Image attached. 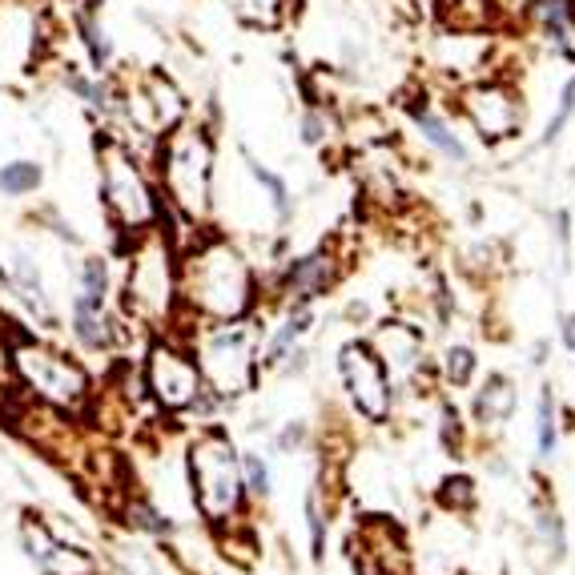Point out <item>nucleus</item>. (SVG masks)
<instances>
[{"label":"nucleus","instance_id":"nucleus-42","mask_svg":"<svg viewBox=\"0 0 575 575\" xmlns=\"http://www.w3.org/2000/svg\"><path fill=\"white\" fill-rule=\"evenodd\" d=\"M0 290H9V270H4V262H0Z\"/></svg>","mask_w":575,"mask_h":575},{"label":"nucleus","instance_id":"nucleus-38","mask_svg":"<svg viewBox=\"0 0 575 575\" xmlns=\"http://www.w3.org/2000/svg\"><path fill=\"white\" fill-rule=\"evenodd\" d=\"M552 234H555V242H560V262L567 266V254H572V213L567 210L552 213Z\"/></svg>","mask_w":575,"mask_h":575},{"label":"nucleus","instance_id":"nucleus-12","mask_svg":"<svg viewBox=\"0 0 575 575\" xmlns=\"http://www.w3.org/2000/svg\"><path fill=\"white\" fill-rule=\"evenodd\" d=\"M342 274H346L342 254L322 242V246L283 262L278 283H274V298H278L283 310H290V306H314L318 298H327V294L342 283Z\"/></svg>","mask_w":575,"mask_h":575},{"label":"nucleus","instance_id":"nucleus-2","mask_svg":"<svg viewBox=\"0 0 575 575\" xmlns=\"http://www.w3.org/2000/svg\"><path fill=\"white\" fill-rule=\"evenodd\" d=\"M186 479H189V504L201 516L210 531L234 528L246 519L250 495L242 483V463L237 446L222 423L201 427L186 446Z\"/></svg>","mask_w":575,"mask_h":575},{"label":"nucleus","instance_id":"nucleus-26","mask_svg":"<svg viewBox=\"0 0 575 575\" xmlns=\"http://www.w3.org/2000/svg\"><path fill=\"white\" fill-rule=\"evenodd\" d=\"M443 24L455 33H479L491 24V4L487 0H439Z\"/></svg>","mask_w":575,"mask_h":575},{"label":"nucleus","instance_id":"nucleus-30","mask_svg":"<svg viewBox=\"0 0 575 575\" xmlns=\"http://www.w3.org/2000/svg\"><path fill=\"white\" fill-rule=\"evenodd\" d=\"M77 33H81L85 48H89V60H93V69H97V73H106V69H109V60H113V48H109L106 29L97 24V12H93V9L77 12Z\"/></svg>","mask_w":575,"mask_h":575},{"label":"nucleus","instance_id":"nucleus-17","mask_svg":"<svg viewBox=\"0 0 575 575\" xmlns=\"http://www.w3.org/2000/svg\"><path fill=\"white\" fill-rule=\"evenodd\" d=\"M121 519H125V528L130 531L150 535V540H169V535L177 531L174 516L162 511L153 499H145L142 491H125V499H121Z\"/></svg>","mask_w":575,"mask_h":575},{"label":"nucleus","instance_id":"nucleus-27","mask_svg":"<svg viewBox=\"0 0 575 575\" xmlns=\"http://www.w3.org/2000/svg\"><path fill=\"white\" fill-rule=\"evenodd\" d=\"M246 169H250V177H254V181H258L262 189H266V198H270V210H274V218H278V222H290L294 218V201H290V186H286L283 177L278 174H270V169H266V165L258 162V157H250L246 153Z\"/></svg>","mask_w":575,"mask_h":575},{"label":"nucleus","instance_id":"nucleus-24","mask_svg":"<svg viewBox=\"0 0 575 575\" xmlns=\"http://www.w3.org/2000/svg\"><path fill=\"white\" fill-rule=\"evenodd\" d=\"M535 451L540 458H552L560 451V395L552 390V383L540 390V402H535Z\"/></svg>","mask_w":575,"mask_h":575},{"label":"nucleus","instance_id":"nucleus-31","mask_svg":"<svg viewBox=\"0 0 575 575\" xmlns=\"http://www.w3.org/2000/svg\"><path fill=\"white\" fill-rule=\"evenodd\" d=\"M302 516H306V531H310V560L322 564V555H327V504H322L318 487L306 491Z\"/></svg>","mask_w":575,"mask_h":575},{"label":"nucleus","instance_id":"nucleus-8","mask_svg":"<svg viewBox=\"0 0 575 575\" xmlns=\"http://www.w3.org/2000/svg\"><path fill=\"white\" fill-rule=\"evenodd\" d=\"M142 383H145V399L162 414H186L201 399V390H206L198 358L174 334H153L150 339L142 358Z\"/></svg>","mask_w":575,"mask_h":575},{"label":"nucleus","instance_id":"nucleus-21","mask_svg":"<svg viewBox=\"0 0 575 575\" xmlns=\"http://www.w3.org/2000/svg\"><path fill=\"white\" fill-rule=\"evenodd\" d=\"M434 375H439V383H443L446 390H463L479 375V358H475V351H471L467 342H451V346L434 358Z\"/></svg>","mask_w":575,"mask_h":575},{"label":"nucleus","instance_id":"nucleus-32","mask_svg":"<svg viewBox=\"0 0 575 575\" xmlns=\"http://www.w3.org/2000/svg\"><path fill=\"white\" fill-rule=\"evenodd\" d=\"M57 540H60V535L48 528V523L36 516V511H29V516L21 519V548H24V555H29L33 564H41V560L48 555V548H53Z\"/></svg>","mask_w":575,"mask_h":575},{"label":"nucleus","instance_id":"nucleus-3","mask_svg":"<svg viewBox=\"0 0 575 575\" xmlns=\"http://www.w3.org/2000/svg\"><path fill=\"white\" fill-rule=\"evenodd\" d=\"M157 189L169 218L206 230L213 213V142L201 125L181 121L157 137Z\"/></svg>","mask_w":575,"mask_h":575},{"label":"nucleus","instance_id":"nucleus-9","mask_svg":"<svg viewBox=\"0 0 575 575\" xmlns=\"http://www.w3.org/2000/svg\"><path fill=\"white\" fill-rule=\"evenodd\" d=\"M339 378L351 399V411L371 427H387L399 407V390L390 383L387 366L378 363L366 339H351L339 351Z\"/></svg>","mask_w":575,"mask_h":575},{"label":"nucleus","instance_id":"nucleus-39","mask_svg":"<svg viewBox=\"0 0 575 575\" xmlns=\"http://www.w3.org/2000/svg\"><path fill=\"white\" fill-rule=\"evenodd\" d=\"M302 443H306V427L302 423H286V431L278 434V446H283V451H298Z\"/></svg>","mask_w":575,"mask_h":575},{"label":"nucleus","instance_id":"nucleus-1","mask_svg":"<svg viewBox=\"0 0 575 575\" xmlns=\"http://www.w3.org/2000/svg\"><path fill=\"white\" fill-rule=\"evenodd\" d=\"M177 278L181 310H189L198 322H242L258 310V270L246 250L225 234L198 230L189 242H181Z\"/></svg>","mask_w":575,"mask_h":575},{"label":"nucleus","instance_id":"nucleus-10","mask_svg":"<svg viewBox=\"0 0 575 575\" xmlns=\"http://www.w3.org/2000/svg\"><path fill=\"white\" fill-rule=\"evenodd\" d=\"M371 351L387 366L390 383L399 395H427L423 378L434 375V358H427V334L407 318H387L371 330Z\"/></svg>","mask_w":575,"mask_h":575},{"label":"nucleus","instance_id":"nucleus-5","mask_svg":"<svg viewBox=\"0 0 575 575\" xmlns=\"http://www.w3.org/2000/svg\"><path fill=\"white\" fill-rule=\"evenodd\" d=\"M97 174H101V201H106L109 222L118 225L121 234L137 237L162 225V189L153 186L150 169L125 137H118V133L97 137Z\"/></svg>","mask_w":575,"mask_h":575},{"label":"nucleus","instance_id":"nucleus-19","mask_svg":"<svg viewBox=\"0 0 575 575\" xmlns=\"http://www.w3.org/2000/svg\"><path fill=\"white\" fill-rule=\"evenodd\" d=\"M145 97H150L153 121H157V130L162 133L177 130V125L186 121V113H189L186 97H181V89H177L165 73H150V77H145Z\"/></svg>","mask_w":575,"mask_h":575},{"label":"nucleus","instance_id":"nucleus-15","mask_svg":"<svg viewBox=\"0 0 575 575\" xmlns=\"http://www.w3.org/2000/svg\"><path fill=\"white\" fill-rule=\"evenodd\" d=\"M310 327H314V306H290L283 314V322H278V327L266 334V342L258 346L262 371H283V363L302 346Z\"/></svg>","mask_w":575,"mask_h":575},{"label":"nucleus","instance_id":"nucleus-34","mask_svg":"<svg viewBox=\"0 0 575 575\" xmlns=\"http://www.w3.org/2000/svg\"><path fill=\"white\" fill-rule=\"evenodd\" d=\"M77 278H81V294L106 298V294H109V262L97 258V254H89V258H81V270H77Z\"/></svg>","mask_w":575,"mask_h":575},{"label":"nucleus","instance_id":"nucleus-37","mask_svg":"<svg viewBox=\"0 0 575 575\" xmlns=\"http://www.w3.org/2000/svg\"><path fill=\"white\" fill-rule=\"evenodd\" d=\"M487 4H491V21L516 24V21H523V16H528L535 0H487Z\"/></svg>","mask_w":575,"mask_h":575},{"label":"nucleus","instance_id":"nucleus-14","mask_svg":"<svg viewBox=\"0 0 575 575\" xmlns=\"http://www.w3.org/2000/svg\"><path fill=\"white\" fill-rule=\"evenodd\" d=\"M519 411V387L516 378L507 375H487L471 399V419L483 431H499V427L511 423V414Z\"/></svg>","mask_w":575,"mask_h":575},{"label":"nucleus","instance_id":"nucleus-28","mask_svg":"<svg viewBox=\"0 0 575 575\" xmlns=\"http://www.w3.org/2000/svg\"><path fill=\"white\" fill-rule=\"evenodd\" d=\"M41 181H45V169L36 162H29V157L0 165V193L4 198H29V193L41 189Z\"/></svg>","mask_w":575,"mask_h":575},{"label":"nucleus","instance_id":"nucleus-4","mask_svg":"<svg viewBox=\"0 0 575 575\" xmlns=\"http://www.w3.org/2000/svg\"><path fill=\"white\" fill-rule=\"evenodd\" d=\"M177 258H181V250L162 225L130 237V266H125V286H121V306L150 334H165L181 310Z\"/></svg>","mask_w":575,"mask_h":575},{"label":"nucleus","instance_id":"nucleus-22","mask_svg":"<svg viewBox=\"0 0 575 575\" xmlns=\"http://www.w3.org/2000/svg\"><path fill=\"white\" fill-rule=\"evenodd\" d=\"M36 567H41V575H101V564L93 560V552H85L81 543H65V540L53 543Z\"/></svg>","mask_w":575,"mask_h":575},{"label":"nucleus","instance_id":"nucleus-13","mask_svg":"<svg viewBox=\"0 0 575 575\" xmlns=\"http://www.w3.org/2000/svg\"><path fill=\"white\" fill-rule=\"evenodd\" d=\"M69 330L77 346L89 354L113 351V342H118V318L106 310V298H93V294H77L73 298Z\"/></svg>","mask_w":575,"mask_h":575},{"label":"nucleus","instance_id":"nucleus-29","mask_svg":"<svg viewBox=\"0 0 575 575\" xmlns=\"http://www.w3.org/2000/svg\"><path fill=\"white\" fill-rule=\"evenodd\" d=\"M237 463H242V483H246L250 499H270L274 495V471L270 463L262 458V451H237Z\"/></svg>","mask_w":575,"mask_h":575},{"label":"nucleus","instance_id":"nucleus-16","mask_svg":"<svg viewBox=\"0 0 575 575\" xmlns=\"http://www.w3.org/2000/svg\"><path fill=\"white\" fill-rule=\"evenodd\" d=\"M411 118H414V130H419V137H423L427 145H431L443 162H451V165H471V153H467V145L458 142V133H451V125H446L434 109H427V106H411Z\"/></svg>","mask_w":575,"mask_h":575},{"label":"nucleus","instance_id":"nucleus-41","mask_svg":"<svg viewBox=\"0 0 575 575\" xmlns=\"http://www.w3.org/2000/svg\"><path fill=\"white\" fill-rule=\"evenodd\" d=\"M354 575H387V572L375 564H366V560H354Z\"/></svg>","mask_w":575,"mask_h":575},{"label":"nucleus","instance_id":"nucleus-36","mask_svg":"<svg viewBox=\"0 0 575 575\" xmlns=\"http://www.w3.org/2000/svg\"><path fill=\"white\" fill-rule=\"evenodd\" d=\"M327 137H330L327 109H306V118H302V142L306 145H322Z\"/></svg>","mask_w":575,"mask_h":575},{"label":"nucleus","instance_id":"nucleus-11","mask_svg":"<svg viewBox=\"0 0 575 575\" xmlns=\"http://www.w3.org/2000/svg\"><path fill=\"white\" fill-rule=\"evenodd\" d=\"M458 106L467 113V121L475 125L487 145L511 142L516 133H523V97L511 81L504 77H487V81H475L471 89H463Z\"/></svg>","mask_w":575,"mask_h":575},{"label":"nucleus","instance_id":"nucleus-6","mask_svg":"<svg viewBox=\"0 0 575 575\" xmlns=\"http://www.w3.org/2000/svg\"><path fill=\"white\" fill-rule=\"evenodd\" d=\"M9 366L12 383L33 402H45L53 411L85 419L93 407V378L77 358L36 339H12L9 342Z\"/></svg>","mask_w":575,"mask_h":575},{"label":"nucleus","instance_id":"nucleus-35","mask_svg":"<svg viewBox=\"0 0 575 575\" xmlns=\"http://www.w3.org/2000/svg\"><path fill=\"white\" fill-rule=\"evenodd\" d=\"M575 113V77L564 85V93H560V109H555V118L548 121V130H543V145H552L560 133H564V125L572 121Z\"/></svg>","mask_w":575,"mask_h":575},{"label":"nucleus","instance_id":"nucleus-40","mask_svg":"<svg viewBox=\"0 0 575 575\" xmlns=\"http://www.w3.org/2000/svg\"><path fill=\"white\" fill-rule=\"evenodd\" d=\"M560 342L567 354H575V314H560Z\"/></svg>","mask_w":575,"mask_h":575},{"label":"nucleus","instance_id":"nucleus-33","mask_svg":"<svg viewBox=\"0 0 575 575\" xmlns=\"http://www.w3.org/2000/svg\"><path fill=\"white\" fill-rule=\"evenodd\" d=\"M234 9L254 29H278L290 12V0H234Z\"/></svg>","mask_w":575,"mask_h":575},{"label":"nucleus","instance_id":"nucleus-20","mask_svg":"<svg viewBox=\"0 0 575 575\" xmlns=\"http://www.w3.org/2000/svg\"><path fill=\"white\" fill-rule=\"evenodd\" d=\"M531 552H540L548 564L567 560V528H564V516H560L555 507L548 504L535 507V519H531Z\"/></svg>","mask_w":575,"mask_h":575},{"label":"nucleus","instance_id":"nucleus-18","mask_svg":"<svg viewBox=\"0 0 575 575\" xmlns=\"http://www.w3.org/2000/svg\"><path fill=\"white\" fill-rule=\"evenodd\" d=\"M9 290L21 298L29 310H33L45 327H53V306H48V294H45V283H41V270H36V262L29 254H16L12 258V270H9Z\"/></svg>","mask_w":575,"mask_h":575},{"label":"nucleus","instance_id":"nucleus-23","mask_svg":"<svg viewBox=\"0 0 575 575\" xmlns=\"http://www.w3.org/2000/svg\"><path fill=\"white\" fill-rule=\"evenodd\" d=\"M535 9V21H540L543 36L552 41V45L567 48L575 36V0H535L531 4Z\"/></svg>","mask_w":575,"mask_h":575},{"label":"nucleus","instance_id":"nucleus-25","mask_svg":"<svg viewBox=\"0 0 575 575\" xmlns=\"http://www.w3.org/2000/svg\"><path fill=\"white\" fill-rule=\"evenodd\" d=\"M434 504H439L443 516L463 519L475 511V504H479V487H475L471 475H446V479L434 487Z\"/></svg>","mask_w":575,"mask_h":575},{"label":"nucleus","instance_id":"nucleus-7","mask_svg":"<svg viewBox=\"0 0 575 575\" xmlns=\"http://www.w3.org/2000/svg\"><path fill=\"white\" fill-rule=\"evenodd\" d=\"M258 346L262 330L254 327V318H242V322H201L198 334L189 339L201 383L222 402H234L258 387Z\"/></svg>","mask_w":575,"mask_h":575}]
</instances>
